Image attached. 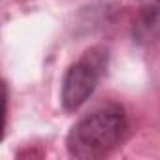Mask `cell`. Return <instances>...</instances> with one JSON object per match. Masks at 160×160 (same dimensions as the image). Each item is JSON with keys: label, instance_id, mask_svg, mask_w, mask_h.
Listing matches in <instances>:
<instances>
[{"label": "cell", "instance_id": "obj_1", "mask_svg": "<svg viewBox=\"0 0 160 160\" xmlns=\"http://www.w3.org/2000/svg\"><path fill=\"white\" fill-rule=\"evenodd\" d=\"M130 122L122 106L106 104L83 115L66 136V151L72 158L98 160L117 151L128 138Z\"/></svg>", "mask_w": 160, "mask_h": 160}, {"label": "cell", "instance_id": "obj_2", "mask_svg": "<svg viewBox=\"0 0 160 160\" xmlns=\"http://www.w3.org/2000/svg\"><path fill=\"white\" fill-rule=\"evenodd\" d=\"M109 62L106 47L96 45L87 49L73 64L68 66L60 83V104L68 113H75L94 94L100 79L104 77Z\"/></svg>", "mask_w": 160, "mask_h": 160}, {"label": "cell", "instance_id": "obj_3", "mask_svg": "<svg viewBox=\"0 0 160 160\" xmlns=\"http://www.w3.org/2000/svg\"><path fill=\"white\" fill-rule=\"evenodd\" d=\"M152 2H156V4H160V0H152Z\"/></svg>", "mask_w": 160, "mask_h": 160}]
</instances>
